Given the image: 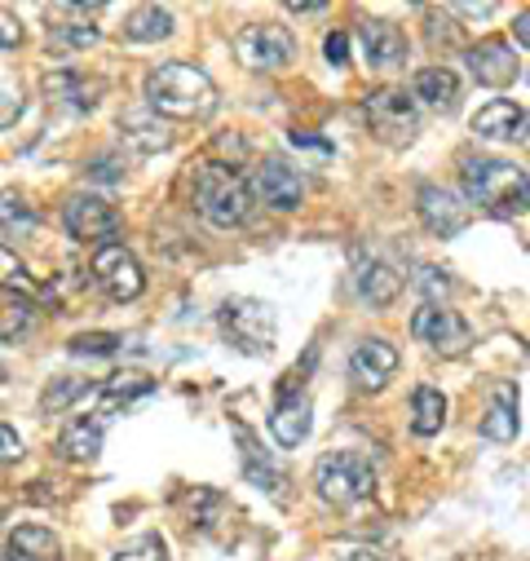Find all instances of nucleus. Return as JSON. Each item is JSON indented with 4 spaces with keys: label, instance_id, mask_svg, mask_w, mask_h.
Instances as JSON below:
<instances>
[{
    "label": "nucleus",
    "instance_id": "obj_5",
    "mask_svg": "<svg viewBox=\"0 0 530 561\" xmlns=\"http://www.w3.org/2000/svg\"><path fill=\"white\" fill-rule=\"evenodd\" d=\"M314 486H319V495H323L327 504L345 508V504H358V500L371 495L376 473H371V460H367V456H358V451H332V456L319 460Z\"/></svg>",
    "mask_w": 530,
    "mask_h": 561
},
{
    "label": "nucleus",
    "instance_id": "obj_30",
    "mask_svg": "<svg viewBox=\"0 0 530 561\" xmlns=\"http://www.w3.org/2000/svg\"><path fill=\"white\" fill-rule=\"evenodd\" d=\"M32 297L23 293H0V341H19L32 328Z\"/></svg>",
    "mask_w": 530,
    "mask_h": 561
},
{
    "label": "nucleus",
    "instance_id": "obj_25",
    "mask_svg": "<svg viewBox=\"0 0 530 561\" xmlns=\"http://www.w3.org/2000/svg\"><path fill=\"white\" fill-rule=\"evenodd\" d=\"M482 434H486L491 443L517 438V389H512V385H499V389H495V402H491V411H486V420H482Z\"/></svg>",
    "mask_w": 530,
    "mask_h": 561
},
{
    "label": "nucleus",
    "instance_id": "obj_14",
    "mask_svg": "<svg viewBox=\"0 0 530 561\" xmlns=\"http://www.w3.org/2000/svg\"><path fill=\"white\" fill-rule=\"evenodd\" d=\"M256 195L270 204V208H279V213H292L297 204H301V195H306V182H301V173L297 169H288L284 160H265L261 169H256Z\"/></svg>",
    "mask_w": 530,
    "mask_h": 561
},
{
    "label": "nucleus",
    "instance_id": "obj_28",
    "mask_svg": "<svg viewBox=\"0 0 530 561\" xmlns=\"http://www.w3.org/2000/svg\"><path fill=\"white\" fill-rule=\"evenodd\" d=\"M151 389H155V380H147V376H115V380H106L102 402H97V420H106L111 411H119V407H128V402L147 398Z\"/></svg>",
    "mask_w": 530,
    "mask_h": 561
},
{
    "label": "nucleus",
    "instance_id": "obj_46",
    "mask_svg": "<svg viewBox=\"0 0 530 561\" xmlns=\"http://www.w3.org/2000/svg\"><path fill=\"white\" fill-rule=\"evenodd\" d=\"M345 561H384V557H380V552H371V548H358V552H349Z\"/></svg>",
    "mask_w": 530,
    "mask_h": 561
},
{
    "label": "nucleus",
    "instance_id": "obj_3",
    "mask_svg": "<svg viewBox=\"0 0 530 561\" xmlns=\"http://www.w3.org/2000/svg\"><path fill=\"white\" fill-rule=\"evenodd\" d=\"M217 328L226 345H234L239 354L261 358L275 350V310L256 297H226L217 310Z\"/></svg>",
    "mask_w": 530,
    "mask_h": 561
},
{
    "label": "nucleus",
    "instance_id": "obj_45",
    "mask_svg": "<svg viewBox=\"0 0 530 561\" xmlns=\"http://www.w3.org/2000/svg\"><path fill=\"white\" fill-rule=\"evenodd\" d=\"M288 10L292 14H319L323 5H319V0H288Z\"/></svg>",
    "mask_w": 530,
    "mask_h": 561
},
{
    "label": "nucleus",
    "instance_id": "obj_1",
    "mask_svg": "<svg viewBox=\"0 0 530 561\" xmlns=\"http://www.w3.org/2000/svg\"><path fill=\"white\" fill-rule=\"evenodd\" d=\"M147 106L169 119H204L217 111V84L191 62H160L147 76Z\"/></svg>",
    "mask_w": 530,
    "mask_h": 561
},
{
    "label": "nucleus",
    "instance_id": "obj_19",
    "mask_svg": "<svg viewBox=\"0 0 530 561\" xmlns=\"http://www.w3.org/2000/svg\"><path fill=\"white\" fill-rule=\"evenodd\" d=\"M270 434H275L279 447H301V443L310 438V398H306V393H292V398H284V402L275 407Z\"/></svg>",
    "mask_w": 530,
    "mask_h": 561
},
{
    "label": "nucleus",
    "instance_id": "obj_38",
    "mask_svg": "<svg viewBox=\"0 0 530 561\" xmlns=\"http://www.w3.org/2000/svg\"><path fill=\"white\" fill-rule=\"evenodd\" d=\"M23 456V438L10 430V425H0V465H10Z\"/></svg>",
    "mask_w": 530,
    "mask_h": 561
},
{
    "label": "nucleus",
    "instance_id": "obj_9",
    "mask_svg": "<svg viewBox=\"0 0 530 561\" xmlns=\"http://www.w3.org/2000/svg\"><path fill=\"white\" fill-rule=\"evenodd\" d=\"M412 332H416L420 345H429V350L442 354V358H460V354H469V345H473V328H469L456 310H442V306L416 310Z\"/></svg>",
    "mask_w": 530,
    "mask_h": 561
},
{
    "label": "nucleus",
    "instance_id": "obj_6",
    "mask_svg": "<svg viewBox=\"0 0 530 561\" xmlns=\"http://www.w3.org/2000/svg\"><path fill=\"white\" fill-rule=\"evenodd\" d=\"M292 54H297V41L279 23H247L234 36V58L247 71H279V67L292 62Z\"/></svg>",
    "mask_w": 530,
    "mask_h": 561
},
{
    "label": "nucleus",
    "instance_id": "obj_37",
    "mask_svg": "<svg viewBox=\"0 0 530 561\" xmlns=\"http://www.w3.org/2000/svg\"><path fill=\"white\" fill-rule=\"evenodd\" d=\"M14 45H23V23L0 10V49H14Z\"/></svg>",
    "mask_w": 530,
    "mask_h": 561
},
{
    "label": "nucleus",
    "instance_id": "obj_31",
    "mask_svg": "<svg viewBox=\"0 0 530 561\" xmlns=\"http://www.w3.org/2000/svg\"><path fill=\"white\" fill-rule=\"evenodd\" d=\"M49 45H54V49H89V45H97V27L49 19Z\"/></svg>",
    "mask_w": 530,
    "mask_h": 561
},
{
    "label": "nucleus",
    "instance_id": "obj_7",
    "mask_svg": "<svg viewBox=\"0 0 530 561\" xmlns=\"http://www.w3.org/2000/svg\"><path fill=\"white\" fill-rule=\"evenodd\" d=\"M367 119H371V133H380V142H389V147H407L420 133V111L403 89L367 93Z\"/></svg>",
    "mask_w": 530,
    "mask_h": 561
},
{
    "label": "nucleus",
    "instance_id": "obj_42",
    "mask_svg": "<svg viewBox=\"0 0 530 561\" xmlns=\"http://www.w3.org/2000/svg\"><path fill=\"white\" fill-rule=\"evenodd\" d=\"M456 14H464V19H491L495 14V0H482V5H456Z\"/></svg>",
    "mask_w": 530,
    "mask_h": 561
},
{
    "label": "nucleus",
    "instance_id": "obj_21",
    "mask_svg": "<svg viewBox=\"0 0 530 561\" xmlns=\"http://www.w3.org/2000/svg\"><path fill=\"white\" fill-rule=\"evenodd\" d=\"M412 93H416L425 106H434V111H456L460 80H456V71H447V67H425V71H416Z\"/></svg>",
    "mask_w": 530,
    "mask_h": 561
},
{
    "label": "nucleus",
    "instance_id": "obj_40",
    "mask_svg": "<svg viewBox=\"0 0 530 561\" xmlns=\"http://www.w3.org/2000/svg\"><path fill=\"white\" fill-rule=\"evenodd\" d=\"M323 49H327V62H336V67H341V62L349 58V36H345V32H332Z\"/></svg>",
    "mask_w": 530,
    "mask_h": 561
},
{
    "label": "nucleus",
    "instance_id": "obj_35",
    "mask_svg": "<svg viewBox=\"0 0 530 561\" xmlns=\"http://www.w3.org/2000/svg\"><path fill=\"white\" fill-rule=\"evenodd\" d=\"M115 345H119V336L115 332H80V336H71V354H115Z\"/></svg>",
    "mask_w": 530,
    "mask_h": 561
},
{
    "label": "nucleus",
    "instance_id": "obj_23",
    "mask_svg": "<svg viewBox=\"0 0 530 561\" xmlns=\"http://www.w3.org/2000/svg\"><path fill=\"white\" fill-rule=\"evenodd\" d=\"M173 36V14L164 5H138V10H128L124 19V41L132 45H151V41H164Z\"/></svg>",
    "mask_w": 530,
    "mask_h": 561
},
{
    "label": "nucleus",
    "instance_id": "obj_32",
    "mask_svg": "<svg viewBox=\"0 0 530 561\" xmlns=\"http://www.w3.org/2000/svg\"><path fill=\"white\" fill-rule=\"evenodd\" d=\"M89 393V380H80V376H62V380H54L45 393H41V411H67L76 398H84Z\"/></svg>",
    "mask_w": 530,
    "mask_h": 561
},
{
    "label": "nucleus",
    "instance_id": "obj_43",
    "mask_svg": "<svg viewBox=\"0 0 530 561\" xmlns=\"http://www.w3.org/2000/svg\"><path fill=\"white\" fill-rule=\"evenodd\" d=\"M292 147H310V151H323V156L332 151V147L323 142V137H310V133H292Z\"/></svg>",
    "mask_w": 530,
    "mask_h": 561
},
{
    "label": "nucleus",
    "instance_id": "obj_2",
    "mask_svg": "<svg viewBox=\"0 0 530 561\" xmlns=\"http://www.w3.org/2000/svg\"><path fill=\"white\" fill-rule=\"evenodd\" d=\"M464 195L486 208L491 217H521L530 213V178L508 160H469L464 164Z\"/></svg>",
    "mask_w": 530,
    "mask_h": 561
},
{
    "label": "nucleus",
    "instance_id": "obj_22",
    "mask_svg": "<svg viewBox=\"0 0 530 561\" xmlns=\"http://www.w3.org/2000/svg\"><path fill=\"white\" fill-rule=\"evenodd\" d=\"M398 293H403V274H398L393 265L384 261H371L358 270V297L371 301V306H393Z\"/></svg>",
    "mask_w": 530,
    "mask_h": 561
},
{
    "label": "nucleus",
    "instance_id": "obj_24",
    "mask_svg": "<svg viewBox=\"0 0 530 561\" xmlns=\"http://www.w3.org/2000/svg\"><path fill=\"white\" fill-rule=\"evenodd\" d=\"M234 438H239V447H243V473H247V482L261 486V491H275V495H279L284 473H279L270 460H265V451L256 447V438H252L243 425H234Z\"/></svg>",
    "mask_w": 530,
    "mask_h": 561
},
{
    "label": "nucleus",
    "instance_id": "obj_29",
    "mask_svg": "<svg viewBox=\"0 0 530 561\" xmlns=\"http://www.w3.org/2000/svg\"><path fill=\"white\" fill-rule=\"evenodd\" d=\"M32 230H36L32 204H27L23 195L5 191V195H0V234H5V239H27Z\"/></svg>",
    "mask_w": 530,
    "mask_h": 561
},
{
    "label": "nucleus",
    "instance_id": "obj_10",
    "mask_svg": "<svg viewBox=\"0 0 530 561\" xmlns=\"http://www.w3.org/2000/svg\"><path fill=\"white\" fill-rule=\"evenodd\" d=\"M62 226L80 243H106L119 230V213L106 199H97V195H76L62 208Z\"/></svg>",
    "mask_w": 530,
    "mask_h": 561
},
{
    "label": "nucleus",
    "instance_id": "obj_44",
    "mask_svg": "<svg viewBox=\"0 0 530 561\" xmlns=\"http://www.w3.org/2000/svg\"><path fill=\"white\" fill-rule=\"evenodd\" d=\"M512 36H517V41L530 49V10H521V14H517V23H512Z\"/></svg>",
    "mask_w": 530,
    "mask_h": 561
},
{
    "label": "nucleus",
    "instance_id": "obj_15",
    "mask_svg": "<svg viewBox=\"0 0 530 561\" xmlns=\"http://www.w3.org/2000/svg\"><path fill=\"white\" fill-rule=\"evenodd\" d=\"M41 84H45L49 102H62V106H76V111H93V106L102 102V93H106V84H102L97 76L71 71V67H62V71H49Z\"/></svg>",
    "mask_w": 530,
    "mask_h": 561
},
{
    "label": "nucleus",
    "instance_id": "obj_17",
    "mask_svg": "<svg viewBox=\"0 0 530 561\" xmlns=\"http://www.w3.org/2000/svg\"><path fill=\"white\" fill-rule=\"evenodd\" d=\"M473 133L491 137V142H521V137H526V115H521V106L495 98V102H486L473 115Z\"/></svg>",
    "mask_w": 530,
    "mask_h": 561
},
{
    "label": "nucleus",
    "instance_id": "obj_12",
    "mask_svg": "<svg viewBox=\"0 0 530 561\" xmlns=\"http://www.w3.org/2000/svg\"><path fill=\"white\" fill-rule=\"evenodd\" d=\"M464 62H469L473 80L486 84V89H504V84L517 80V58H512L508 41H477V45L464 54Z\"/></svg>",
    "mask_w": 530,
    "mask_h": 561
},
{
    "label": "nucleus",
    "instance_id": "obj_26",
    "mask_svg": "<svg viewBox=\"0 0 530 561\" xmlns=\"http://www.w3.org/2000/svg\"><path fill=\"white\" fill-rule=\"evenodd\" d=\"M102 451V420H71L58 438L62 460H93Z\"/></svg>",
    "mask_w": 530,
    "mask_h": 561
},
{
    "label": "nucleus",
    "instance_id": "obj_27",
    "mask_svg": "<svg viewBox=\"0 0 530 561\" xmlns=\"http://www.w3.org/2000/svg\"><path fill=\"white\" fill-rule=\"evenodd\" d=\"M442 425H447V398H442L438 389L420 385L416 398H412V430H416L420 438H434Z\"/></svg>",
    "mask_w": 530,
    "mask_h": 561
},
{
    "label": "nucleus",
    "instance_id": "obj_34",
    "mask_svg": "<svg viewBox=\"0 0 530 561\" xmlns=\"http://www.w3.org/2000/svg\"><path fill=\"white\" fill-rule=\"evenodd\" d=\"M115 561H169V548L160 535H142V539H132L115 552Z\"/></svg>",
    "mask_w": 530,
    "mask_h": 561
},
{
    "label": "nucleus",
    "instance_id": "obj_39",
    "mask_svg": "<svg viewBox=\"0 0 530 561\" xmlns=\"http://www.w3.org/2000/svg\"><path fill=\"white\" fill-rule=\"evenodd\" d=\"M420 288H425L429 297H447V293H451V278H447L442 270H420Z\"/></svg>",
    "mask_w": 530,
    "mask_h": 561
},
{
    "label": "nucleus",
    "instance_id": "obj_18",
    "mask_svg": "<svg viewBox=\"0 0 530 561\" xmlns=\"http://www.w3.org/2000/svg\"><path fill=\"white\" fill-rule=\"evenodd\" d=\"M358 41H362V54H367L371 67H398V62L407 58V36L398 32L393 23H380V19L362 23L358 27Z\"/></svg>",
    "mask_w": 530,
    "mask_h": 561
},
{
    "label": "nucleus",
    "instance_id": "obj_36",
    "mask_svg": "<svg viewBox=\"0 0 530 561\" xmlns=\"http://www.w3.org/2000/svg\"><path fill=\"white\" fill-rule=\"evenodd\" d=\"M23 115V98L14 89H0V128H10Z\"/></svg>",
    "mask_w": 530,
    "mask_h": 561
},
{
    "label": "nucleus",
    "instance_id": "obj_16",
    "mask_svg": "<svg viewBox=\"0 0 530 561\" xmlns=\"http://www.w3.org/2000/svg\"><path fill=\"white\" fill-rule=\"evenodd\" d=\"M393 371H398V350H393L389 341H362V345L354 350V358H349L354 385H358V389H371V393L384 389Z\"/></svg>",
    "mask_w": 530,
    "mask_h": 561
},
{
    "label": "nucleus",
    "instance_id": "obj_20",
    "mask_svg": "<svg viewBox=\"0 0 530 561\" xmlns=\"http://www.w3.org/2000/svg\"><path fill=\"white\" fill-rule=\"evenodd\" d=\"M5 561H62V543H58V535L49 526L27 522V526H19L10 535V557Z\"/></svg>",
    "mask_w": 530,
    "mask_h": 561
},
{
    "label": "nucleus",
    "instance_id": "obj_41",
    "mask_svg": "<svg viewBox=\"0 0 530 561\" xmlns=\"http://www.w3.org/2000/svg\"><path fill=\"white\" fill-rule=\"evenodd\" d=\"M89 178H97V182H115L119 169H115V160H93V164H89Z\"/></svg>",
    "mask_w": 530,
    "mask_h": 561
},
{
    "label": "nucleus",
    "instance_id": "obj_33",
    "mask_svg": "<svg viewBox=\"0 0 530 561\" xmlns=\"http://www.w3.org/2000/svg\"><path fill=\"white\" fill-rule=\"evenodd\" d=\"M0 293H23L32 297V278H27V265L0 243Z\"/></svg>",
    "mask_w": 530,
    "mask_h": 561
},
{
    "label": "nucleus",
    "instance_id": "obj_13",
    "mask_svg": "<svg viewBox=\"0 0 530 561\" xmlns=\"http://www.w3.org/2000/svg\"><path fill=\"white\" fill-rule=\"evenodd\" d=\"M416 208H420V221H425L434 234H442V239H451V234H460V230L469 226V208H464L447 186H420Z\"/></svg>",
    "mask_w": 530,
    "mask_h": 561
},
{
    "label": "nucleus",
    "instance_id": "obj_11",
    "mask_svg": "<svg viewBox=\"0 0 530 561\" xmlns=\"http://www.w3.org/2000/svg\"><path fill=\"white\" fill-rule=\"evenodd\" d=\"M119 137L138 151V156H155V151H169L173 147V128L151 111V106H132L119 115Z\"/></svg>",
    "mask_w": 530,
    "mask_h": 561
},
{
    "label": "nucleus",
    "instance_id": "obj_8",
    "mask_svg": "<svg viewBox=\"0 0 530 561\" xmlns=\"http://www.w3.org/2000/svg\"><path fill=\"white\" fill-rule=\"evenodd\" d=\"M93 278H97V288L111 297V301H138L142 288H147V274L142 265L132 261V252L124 243H102L93 252Z\"/></svg>",
    "mask_w": 530,
    "mask_h": 561
},
{
    "label": "nucleus",
    "instance_id": "obj_4",
    "mask_svg": "<svg viewBox=\"0 0 530 561\" xmlns=\"http://www.w3.org/2000/svg\"><path fill=\"white\" fill-rule=\"evenodd\" d=\"M247 186H243V178L234 173V169H226V164H204L199 169V178H195V208H199V217L204 221H212V226H239L243 217H247Z\"/></svg>",
    "mask_w": 530,
    "mask_h": 561
}]
</instances>
